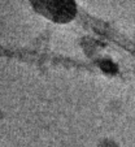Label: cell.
Returning <instances> with one entry per match:
<instances>
[{"mask_svg":"<svg viewBox=\"0 0 135 147\" xmlns=\"http://www.w3.org/2000/svg\"><path fill=\"white\" fill-rule=\"evenodd\" d=\"M36 13L56 24H68L77 14L74 0H30Z\"/></svg>","mask_w":135,"mask_h":147,"instance_id":"cell-1","label":"cell"},{"mask_svg":"<svg viewBox=\"0 0 135 147\" xmlns=\"http://www.w3.org/2000/svg\"><path fill=\"white\" fill-rule=\"evenodd\" d=\"M97 147H120V144L117 143L116 141L110 138H104L97 143Z\"/></svg>","mask_w":135,"mask_h":147,"instance_id":"cell-2","label":"cell"}]
</instances>
